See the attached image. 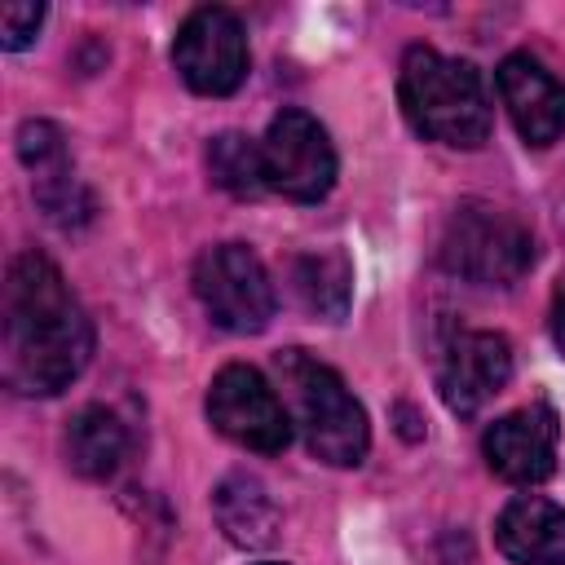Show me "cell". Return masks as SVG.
Returning <instances> with one entry per match:
<instances>
[{"instance_id": "obj_1", "label": "cell", "mask_w": 565, "mask_h": 565, "mask_svg": "<svg viewBox=\"0 0 565 565\" xmlns=\"http://www.w3.org/2000/svg\"><path fill=\"white\" fill-rule=\"evenodd\" d=\"M93 358V322L62 269L40 256H13L4 274V322H0V375L13 393L53 397Z\"/></svg>"}, {"instance_id": "obj_2", "label": "cell", "mask_w": 565, "mask_h": 565, "mask_svg": "<svg viewBox=\"0 0 565 565\" xmlns=\"http://www.w3.org/2000/svg\"><path fill=\"white\" fill-rule=\"evenodd\" d=\"M397 97L411 128L428 141L477 150L490 137V97L472 62L441 57L428 44H411L402 57Z\"/></svg>"}, {"instance_id": "obj_3", "label": "cell", "mask_w": 565, "mask_h": 565, "mask_svg": "<svg viewBox=\"0 0 565 565\" xmlns=\"http://www.w3.org/2000/svg\"><path fill=\"white\" fill-rule=\"evenodd\" d=\"M274 371L287 397V415L305 433V446L331 468L362 463L371 446V428H366V411L344 388V380L305 349H282L274 358Z\"/></svg>"}, {"instance_id": "obj_4", "label": "cell", "mask_w": 565, "mask_h": 565, "mask_svg": "<svg viewBox=\"0 0 565 565\" xmlns=\"http://www.w3.org/2000/svg\"><path fill=\"white\" fill-rule=\"evenodd\" d=\"M437 260L446 274L477 287H512L534 265V234L521 216L494 203H459L446 221Z\"/></svg>"}, {"instance_id": "obj_5", "label": "cell", "mask_w": 565, "mask_h": 565, "mask_svg": "<svg viewBox=\"0 0 565 565\" xmlns=\"http://www.w3.org/2000/svg\"><path fill=\"white\" fill-rule=\"evenodd\" d=\"M194 291H199L207 318L225 331H238V335L265 331L274 318V305H278L260 256L243 243L207 247L194 260Z\"/></svg>"}, {"instance_id": "obj_6", "label": "cell", "mask_w": 565, "mask_h": 565, "mask_svg": "<svg viewBox=\"0 0 565 565\" xmlns=\"http://www.w3.org/2000/svg\"><path fill=\"white\" fill-rule=\"evenodd\" d=\"M207 419L221 437H230L234 446L260 450V455H278L291 441V415L282 406V397L274 393V384L247 366V362H230L212 375L207 388Z\"/></svg>"}, {"instance_id": "obj_7", "label": "cell", "mask_w": 565, "mask_h": 565, "mask_svg": "<svg viewBox=\"0 0 565 565\" xmlns=\"http://www.w3.org/2000/svg\"><path fill=\"white\" fill-rule=\"evenodd\" d=\"M260 154H265L269 190L291 203H318L335 185V146L327 128L305 110L274 115L260 141Z\"/></svg>"}, {"instance_id": "obj_8", "label": "cell", "mask_w": 565, "mask_h": 565, "mask_svg": "<svg viewBox=\"0 0 565 565\" xmlns=\"http://www.w3.org/2000/svg\"><path fill=\"white\" fill-rule=\"evenodd\" d=\"M172 62L181 71V79L203 93V97H225L247 79V35L243 22L221 9V4H203L194 9L172 44Z\"/></svg>"}, {"instance_id": "obj_9", "label": "cell", "mask_w": 565, "mask_h": 565, "mask_svg": "<svg viewBox=\"0 0 565 565\" xmlns=\"http://www.w3.org/2000/svg\"><path fill=\"white\" fill-rule=\"evenodd\" d=\"M512 375V344L499 331L455 327L441 340L437 388L455 415H477Z\"/></svg>"}, {"instance_id": "obj_10", "label": "cell", "mask_w": 565, "mask_h": 565, "mask_svg": "<svg viewBox=\"0 0 565 565\" xmlns=\"http://www.w3.org/2000/svg\"><path fill=\"white\" fill-rule=\"evenodd\" d=\"M18 154L31 172V190L35 203L44 207V216L62 230H79L84 221H93V199L84 190V181L71 168L66 141L57 132V124L49 119H26L18 128Z\"/></svg>"}, {"instance_id": "obj_11", "label": "cell", "mask_w": 565, "mask_h": 565, "mask_svg": "<svg viewBox=\"0 0 565 565\" xmlns=\"http://www.w3.org/2000/svg\"><path fill=\"white\" fill-rule=\"evenodd\" d=\"M556 437H561L556 411L547 402H534L494 419L481 437V455L494 477L512 486H534L556 468Z\"/></svg>"}, {"instance_id": "obj_12", "label": "cell", "mask_w": 565, "mask_h": 565, "mask_svg": "<svg viewBox=\"0 0 565 565\" xmlns=\"http://www.w3.org/2000/svg\"><path fill=\"white\" fill-rule=\"evenodd\" d=\"M494 84L516 132L530 146H552L565 132V84L543 62H534L530 53H512L499 62Z\"/></svg>"}, {"instance_id": "obj_13", "label": "cell", "mask_w": 565, "mask_h": 565, "mask_svg": "<svg viewBox=\"0 0 565 565\" xmlns=\"http://www.w3.org/2000/svg\"><path fill=\"white\" fill-rule=\"evenodd\" d=\"M494 543L512 565H565V508L516 494L494 521Z\"/></svg>"}, {"instance_id": "obj_14", "label": "cell", "mask_w": 565, "mask_h": 565, "mask_svg": "<svg viewBox=\"0 0 565 565\" xmlns=\"http://www.w3.org/2000/svg\"><path fill=\"white\" fill-rule=\"evenodd\" d=\"M212 512H216V525L225 530V539L247 552H260L278 539V503L269 499L265 481L252 472L221 477L212 490Z\"/></svg>"}, {"instance_id": "obj_15", "label": "cell", "mask_w": 565, "mask_h": 565, "mask_svg": "<svg viewBox=\"0 0 565 565\" xmlns=\"http://www.w3.org/2000/svg\"><path fill=\"white\" fill-rule=\"evenodd\" d=\"M128 459V428L115 411L106 406H84L71 415L66 424V463L88 477V481H106L119 472V463Z\"/></svg>"}, {"instance_id": "obj_16", "label": "cell", "mask_w": 565, "mask_h": 565, "mask_svg": "<svg viewBox=\"0 0 565 565\" xmlns=\"http://www.w3.org/2000/svg\"><path fill=\"white\" fill-rule=\"evenodd\" d=\"M291 291L327 322H340L353 300V265L344 252H309L291 260Z\"/></svg>"}, {"instance_id": "obj_17", "label": "cell", "mask_w": 565, "mask_h": 565, "mask_svg": "<svg viewBox=\"0 0 565 565\" xmlns=\"http://www.w3.org/2000/svg\"><path fill=\"white\" fill-rule=\"evenodd\" d=\"M207 172L234 199H256V194L269 190V181H265V154L243 132H216L207 141Z\"/></svg>"}, {"instance_id": "obj_18", "label": "cell", "mask_w": 565, "mask_h": 565, "mask_svg": "<svg viewBox=\"0 0 565 565\" xmlns=\"http://www.w3.org/2000/svg\"><path fill=\"white\" fill-rule=\"evenodd\" d=\"M40 22H44V4H4L0 9V44L9 53L26 49L40 31Z\"/></svg>"}, {"instance_id": "obj_19", "label": "cell", "mask_w": 565, "mask_h": 565, "mask_svg": "<svg viewBox=\"0 0 565 565\" xmlns=\"http://www.w3.org/2000/svg\"><path fill=\"white\" fill-rule=\"evenodd\" d=\"M552 335H556V344L565 349V287L556 291V305H552Z\"/></svg>"}]
</instances>
